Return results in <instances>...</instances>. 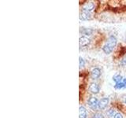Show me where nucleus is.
I'll use <instances>...</instances> for the list:
<instances>
[{
    "label": "nucleus",
    "instance_id": "1",
    "mask_svg": "<svg viewBox=\"0 0 126 118\" xmlns=\"http://www.w3.org/2000/svg\"><path fill=\"white\" fill-rule=\"evenodd\" d=\"M117 39L114 35H110L107 41L106 42V44L102 47V50L106 54H110L113 52L114 47L117 45Z\"/></svg>",
    "mask_w": 126,
    "mask_h": 118
},
{
    "label": "nucleus",
    "instance_id": "2",
    "mask_svg": "<svg viewBox=\"0 0 126 118\" xmlns=\"http://www.w3.org/2000/svg\"><path fill=\"white\" fill-rule=\"evenodd\" d=\"M109 101L110 100L108 98H102V99H100L99 102H98V109L101 110H104L107 107V105L109 104Z\"/></svg>",
    "mask_w": 126,
    "mask_h": 118
},
{
    "label": "nucleus",
    "instance_id": "3",
    "mask_svg": "<svg viewBox=\"0 0 126 118\" xmlns=\"http://www.w3.org/2000/svg\"><path fill=\"white\" fill-rule=\"evenodd\" d=\"M88 104L92 109H95L98 107V101L97 99V98L91 97L88 101Z\"/></svg>",
    "mask_w": 126,
    "mask_h": 118
},
{
    "label": "nucleus",
    "instance_id": "4",
    "mask_svg": "<svg viewBox=\"0 0 126 118\" xmlns=\"http://www.w3.org/2000/svg\"><path fill=\"white\" fill-rule=\"evenodd\" d=\"M80 19L82 21H88L92 19V14H90V12L82 10L80 13Z\"/></svg>",
    "mask_w": 126,
    "mask_h": 118
},
{
    "label": "nucleus",
    "instance_id": "5",
    "mask_svg": "<svg viewBox=\"0 0 126 118\" xmlns=\"http://www.w3.org/2000/svg\"><path fill=\"white\" fill-rule=\"evenodd\" d=\"M89 90L92 94H98L100 90L99 85L97 83H92L89 86Z\"/></svg>",
    "mask_w": 126,
    "mask_h": 118
},
{
    "label": "nucleus",
    "instance_id": "6",
    "mask_svg": "<svg viewBox=\"0 0 126 118\" xmlns=\"http://www.w3.org/2000/svg\"><path fill=\"white\" fill-rule=\"evenodd\" d=\"M101 76V70L98 68H94L92 69V73H91V77L92 80H97Z\"/></svg>",
    "mask_w": 126,
    "mask_h": 118
},
{
    "label": "nucleus",
    "instance_id": "7",
    "mask_svg": "<svg viewBox=\"0 0 126 118\" xmlns=\"http://www.w3.org/2000/svg\"><path fill=\"white\" fill-rule=\"evenodd\" d=\"M90 39L86 37V36H81L79 39V43H80V46L84 47V46H87L89 43H90Z\"/></svg>",
    "mask_w": 126,
    "mask_h": 118
},
{
    "label": "nucleus",
    "instance_id": "8",
    "mask_svg": "<svg viewBox=\"0 0 126 118\" xmlns=\"http://www.w3.org/2000/svg\"><path fill=\"white\" fill-rule=\"evenodd\" d=\"M94 4L92 2H87L85 3L84 6H83V10L87 11V12H91L94 10Z\"/></svg>",
    "mask_w": 126,
    "mask_h": 118
},
{
    "label": "nucleus",
    "instance_id": "9",
    "mask_svg": "<svg viewBox=\"0 0 126 118\" xmlns=\"http://www.w3.org/2000/svg\"><path fill=\"white\" fill-rule=\"evenodd\" d=\"M88 117V113H87V110L84 106H80L79 108V117L80 118H87Z\"/></svg>",
    "mask_w": 126,
    "mask_h": 118
},
{
    "label": "nucleus",
    "instance_id": "10",
    "mask_svg": "<svg viewBox=\"0 0 126 118\" xmlns=\"http://www.w3.org/2000/svg\"><path fill=\"white\" fill-rule=\"evenodd\" d=\"M113 80L117 84V83L122 82V80H123V77H122V76L120 74H116V75H114V76H113Z\"/></svg>",
    "mask_w": 126,
    "mask_h": 118
},
{
    "label": "nucleus",
    "instance_id": "11",
    "mask_svg": "<svg viewBox=\"0 0 126 118\" xmlns=\"http://www.w3.org/2000/svg\"><path fill=\"white\" fill-rule=\"evenodd\" d=\"M115 110L113 109H110L109 110H107V112H106V115H107L108 117H113L115 116Z\"/></svg>",
    "mask_w": 126,
    "mask_h": 118
},
{
    "label": "nucleus",
    "instance_id": "12",
    "mask_svg": "<svg viewBox=\"0 0 126 118\" xmlns=\"http://www.w3.org/2000/svg\"><path fill=\"white\" fill-rule=\"evenodd\" d=\"M83 29V31L82 33L84 35H91L93 32V30L92 29H84V28H82Z\"/></svg>",
    "mask_w": 126,
    "mask_h": 118
},
{
    "label": "nucleus",
    "instance_id": "13",
    "mask_svg": "<svg viewBox=\"0 0 126 118\" xmlns=\"http://www.w3.org/2000/svg\"><path fill=\"white\" fill-rule=\"evenodd\" d=\"M114 88L115 89H117V90H120V89H122V88H125V85L123 84V82H120V83H117L114 86Z\"/></svg>",
    "mask_w": 126,
    "mask_h": 118
},
{
    "label": "nucleus",
    "instance_id": "14",
    "mask_svg": "<svg viewBox=\"0 0 126 118\" xmlns=\"http://www.w3.org/2000/svg\"><path fill=\"white\" fill-rule=\"evenodd\" d=\"M79 63H80V69L83 68V67H84V65H85V61H84V60L81 57L79 58Z\"/></svg>",
    "mask_w": 126,
    "mask_h": 118
},
{
    "label": "nucleus",
    "instance_id": "15",
    "mask_svg": "<svg viewBox=\"0 0 126 118\" xmlns=\"http://www.w3.org/2000/svg\"><path fill=\"white\" fill-rule=\"evenodd\" d=\"M120 65H121V66H125V65H126V54L124 56V58L121 60Z\"/></svg>",
    "mask_w": 126,
    "mask_h": 118
},
{
    "label": "nucleus",
    "instance_id": "16",
    "mask_svg": "<svg viewBox=\"0 0 126 118\" xmlns=\"http://www.w3.org/2000/svg\"><path fill=\"white\" fill-rule=\"evenodd\" d=\"M93 118H105V117L102 114H101L99 113H96L93 115Z\"/></svg>",
    "mask_w": 126,
    "mask_h": 118
},
{
    "label": "nucleus",
    "instance_id": "17",
    "mask_svg": "<svg viewBox=\"0 0 126 118\" xmlns=\"http://www.w3.org/2000/svg\"><path fill=\"white\" fill-rule=\"evenodd\" d=\"M113 118H123V116H122L120 113H117L115 114V116L113 117Z\"/></svg>",
    "mask_w": 126,
    "mask_h": 118
},
{
    "label": "nucleus",
    "instance_id": "18",
    "mask_svg": "<svg viewBox=\"0 0 126 118\" xmlns=\"http://www.w3.org/2000/svg\"><path fill=\"white\" fill-rule=\"evenodd\" d=\"M122 82H123V84L125 85V88H126V78L123 79V80H122Z\"/></svg>",
    "mask_w": 126,
    "mask_h": 118
},
{
    "label": "nucleus",
    "instance_id": "19",
    "mask_svg": "<svg viewBox=\"0 0 126 118\" xmlns=\"http://www.w3.org/2000/svg\"><path fill=\"white\" fill-rule=\"evenodd\" d=\"M125 104H126V98H125Z\"/></svg>",
    "mask_w": 126,
    "mask_h": 118
}]
</instances>
